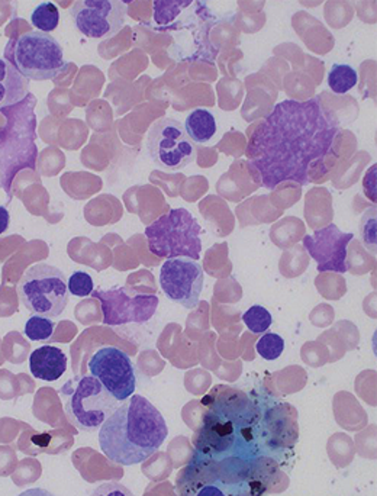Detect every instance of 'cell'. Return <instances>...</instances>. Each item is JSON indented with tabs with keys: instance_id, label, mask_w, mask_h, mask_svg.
<instances>
[{
	"instance_id": "1",
	"label": "cell",
	"mask_w": 377,
	"mask_h": 496,
	"mask_svg": "<svg viewBox=\"0 0 377 496\" xmlns=\"http://www.w3.org/2000/svg\"><path fill=\"white\" fill-rule=\"evenodd\" d=\"M340 134L318 98L280 102L258 123L246 145L251 173L268 190L286 181L314 183L337 163Z\"/></svg>"
},
{
	"instance_id": "2",
	"label": "cell",
	"mask_w": 377,
	"mask_h": 496,
	"mask_svg": "<svg viewBox=\"0 0 377 496\" xmlns=\"http://www.w3.org/2000/svg\"><path fill=\"white\" fill-rule=\"evenodd\" d=\"M270 395L229 386H215L202 399L207 406L202 425L196 433L195 454L221 463L241 461L244 463L266 456L263 417Z\"/></svg>"
},
{
	"instance_id": "3",
	"label": "cell",
	"mask_w": 377,
	"mask_h": 496,
	"mask_svg": "<svg viewBox=\"0 0 377 496\" xmlns=\"http://www.w3.org/2000/svg\"><path fill=\"white\" fill-rule=\"evenodd\" d=\"M169 435L166 420L144 396L132 395L103 423L99 444L109 461L121 466L142 463Z\"/></svg>"
},
{
	"instance_id": "4",
	"label": "cell",
	"mask_w": 377,
	"mask_h": 496,
	"mask_svg": "<svg viewBox=\"0 0 377 496\" xmlns=\"http://www.w3.org/2000/svg\"><path fill=\"white\" fill-rule=\"evenodd\" d=\"M36 98L28 93L16 105L0 109L6 116L5 127L0 128V188L12 200V185L19 171L36 170Z\"/></svg>"
},
{
	"instance_id": "5",
	"label": "cell",
	"mask_w": 377,
	"mask_h": 496,
	"mask_svg": "<svg viewBox=\"0 0 377 496\" xmlns=\"http://www.w3.org/2000/svg\"><path fill=\"white\" fill-rule=\"evenodd\" d=\"M202 229L185 208H176L161 215L145 229L149 250L157 258L199 260L202 253Z\"/></svg>"
},
{
	"instance_id": "6",
	"label": "cell",
	"mask_w": 377,
	"mask_h": 496,
	"mask_svg": "<svg viewBox=\"0 0 377 496\" xmlns=\"http://www.w3.org/2000/svg\"><path fill=\"white\" fill-rule=\"evenodd\" d=\"M60 396L64 401L65 415L82 432L101 428L121 405L92 374L72 377L60 389Z\"/></svg>"
},
{
	"instance_id": "7",
	"label": "cell",
	"mask_w": 377,
	"mask_h": 496,
	"mask_svg": "<svg viewBox=\"0 0 377 496\" xmlns=\"http://www.w3.org/2000/svg\"><path fill=\"white\" fill-rule=\"evenodd\" d=\"M5 54L22 76L35 82L54 79L65 67L60 43L40 31H29L9 41Z\"/></svg>"
},
{
	"instance_id": "8",
	"label": "cell",
	"mask_w": 377,
	"mask_h": 496,
	"mask_svg": "<svg viewBox=\"0 0 377 496\" xmlns=\"http://www.w3.org/2000/svg\"><path fill=\"white\" fill-rule=\"evenodd\" d=\"M19 299L34 316L55 318L69 304L67 277L60 268L38 263L26 270L18 285Z\"/></svg>"
},
{
	"instance_id": "9",
	"label": "cell",
	"mask_w": 377,
	"mask_h": 496,
	"mask_svg": "<svg viewBox=\"0 0 377 496\" xmlns=\"http://www.w3.org/2000/svg\"><path fill=\"white\" fill-rule=\"evenodd\" d=\"M147 149L152 161L167 171L180 170L195 161L196 144L188 138L185 125L171 118L152 123L147 135Z\"/></svg>"
},
{
	"instance_id": "10",
	"label": "cell",
	"mask_w": 377,
	"mask_h": 496,
	"mask_svg": "<svg viewBox=\"0 0 377 496\" xmlns=\"http://www.w3.org/2000/svg\"><path fill=\"white\" fill-rule=\"evenodd\" d=\"M93 297L101 301L103 324L111 326L147 323L159 306L156 295L142 294L127 287L94 290Z\"/></svg>"
},
{
	"instance_id": "11",
	"label": "cell",
	"mask_w": 377,
	"mask_h": 496,
	"mask_svg": "<svg viewBox=\"0 0 377 496\" xmlns=\"http://www.w3.org/2000/svg\"><path fill=\"white\" fill-rule=\"evenodd\" d=\"M125 5L120 0H80L70 9V18L87 38H111L125 24Z\"/></svg>"
},
{
	"instance_id": "12",
	"label": "cell",
	"mask_w": 377,
	"mask_h": 496,
	"mask_svg": "<svg viewBox=\"0 0 377 496\" xmlns=\"http://www.w3.org/2000/svg\"><path fill=\"white\" fill-rule=\"evenodd\" d=\"M91 374L120 403L134 395L137 386L134 363L121 348L103 347L92 355Z\"/></svg>"
},
{
	"instance_id": "13",
	"label": "cell",
	"mask_w": 377,
	"mask_h": 496,
	"mask_svg": "<svg viewBox=\"0 0 377 496\" xmlns=\"http://www.w3.org/2000/svg\"><path fill=\"white\" fill-rule=\"evenodd\" d=\"M203 267L192 258H170L164 261L160 270V287L170 301L195 309L203 289Z\"/></svg>"
},
{
	"instance_id": "14",
	"label": "cell",
	"mask_w": 377,
	"mask_h": 496,
	"mask_svg": "<svg viewBox=\"0 0 377 496\" xmlns=\"http://www.w3.org/2000/svg\"><path fill=\"white\" fill-rule=\"evenodd\" d=\"M354 238L352 232H343L337 225L314 232V236H304V246L318 265V272L347 273L348 244Z\"/></svg>"
},
{
	"instance_id": "15",
	"label": "cell",
	"mask_w": 377,
	"mask_h": 496,
	"mask_svg": "<svg viewBox=\"0 0 377 496\" xmlns=\"http://www.w3.org/2000/svg\"><path fill=\"white\" fill-rule=\"evenodd\" d=\"M29 369L36 379L47 382L57 381L67 370V355L62 348L43 345L31 353Z\"/></svg>"
},
{
	"instance_id": "16",
	"label": "cell",
	"mask_w": 377,
	"mask_h": 496,
	"mask_svg": "<svg viewBox=\"0 0 377 496\" xmlns=\"http://www.w3.org/2000/svg\"><path fill=\"white\" fill-rule=\"evenodd\" d=\"M29 80L6 58L0 57V109L14 106L28 96Z\"/></svg>"
},
{
	"instance_id": "17",
	"label": "cell",
	"mask_w": 377,
	"mask_h": 496,
	"mask_svg": "<svg viewBox=\"0 0 377 496\" xmlns=\"http://www.w3.org/2000/svg\"><path fill=\"white\" fill-rule=\"evenodd\" d=\"M185 130L195 144H207L217 134V120L208 109H195L186 118Z\"/></svg>"
},
{
	"instance_id": "18",
	"label": "cell",
	"mask_w": 377,
	"mask_h": 496,
	"mask_svg": "<svg viewBox=\"0 0 377 496\" xmlns=\"http://www.w3.org/2000/svg\"><path fill=\"white\" fill-rule=\"evenodd\" d=\"M195 496H254L253 488L248 482H224L217 478L203 485Z\"/></svg>"
},
{
	"instance_id": "19",
	"label": "cell",
	"mask_w": 377,
	"mask_h": 496,
	"mask_svg": "<svg viewBox=\"0 0 377 496\" xmlns=\"http://www.w3.org/2000/svg\"><path fill=\"white\" fill-rule=\"evenodd\" d=\"M359 82V74L348 64H334L328 73V86L335 94H345Z\"/></svg>"
},
{
	"instance_id": "20",
	"label": "cell",
	"mask_w": 377,
	"mask_h": 496,
	"mask_svg": "<svg viewBox=\"0 0 377 496\" xmlns=\"http://www.w3.org/2000/svg\"><path fill=\"white\" fill-rule=\"evenodd\" d=\"M31 22L40 33H53L60 24V12L54 4L44 2L31 15Z\"/></svg>"
},
{
	"instance_id": "21",
	"label": "cell",
	"mask_w": 377,
	"mask_h": 496,
	"mask_svg": "<svg viewBox=\"0 0 377 496\" xmlns=\"http://www.w3.org/2000/svg\"><path fill=\"white\" fill-rule=\"evenodd\" d=\"M244 324L253 334H266L272 326V314L260 305H254L246 309L243 316Z\"/></svg>"
},
{
	"instance_id": "22",
	"label": "cell",
	"mask_w": 377,
	"mask_h": 496,
	"mask_svg": "<svg viewBox=\"0 0 377 496\" xmlns=\"http://www.w3.org/2000/svg\"><path fill=\"white\" fill-rule=\"evenodd\" d=\"M55 323L50 318L44 316H33L26 321L25 336L31 341H38V343H45L50 340L54 334Z\"/></svg>"
},
{
	"instance_id": "23",
	"label": "cell",
	"mask_w": 377,
	"mask_h": 496,
	"mask_svg": "<svg viewBox=\"0 0 377 496\" xmlns=\"http://www.w3.org/2000/svg\"><path fill=\"white\" fill-rule=\"evenodd\" d=\"M257 353L260 357H263L268 362L279 359L280 355L285 352V340L280 337L279 334L266 333L256 345Z\"/></svg>"
},
{
	"instance_id": "24",
	"label": "cell",
	"mask_w": 377,
	"mask_h": 496,
	"mask_svg": "<svg viewBox=\"0 0 377 496\" xmlns=\"http://www.w3.org/2000/svg\"><path fill=\"white\" fill-rule=\"evenodd\" d=\"M69 292L72 297H86L93 294V279L86 272H74L67 280Z\"/></svg>"
},
{
	"instance_id": "25",
	"label": "cell",
	"mask_w": 377,
	"mask_h": 496,
	"mask_svg": "<svg viewBox=\"0 0 377 496\" xmlns=\"http://www.w3.org/2000/svg\"><path fill=\"white\" fill-rule=\"evenodd\" d=\"M192 5V2H154V19H156L157 24H161L164 18H166L167 14L169 18H167L166 24L173 21L179 14H180L183 7H188Z\"/></svg>"
},
{
	"instance_id": "26",
	"label": "cell",
	"mask_w": 377,
	"mask_h": 496,
	"mask_svg": "<svg viewBox=\"0 0 377 496\" xmlns=\"http://www.w3.org/2000/svg\"><path fill=\"white\" fill-rule=\"evenodd\" d=\"M91 496H134L127 486L118 482H106L98 486Z\"/></svg>"
},
{
	"instance_id": "27",
	"label": "cell",
	"mask_w": 377,
	"mask_h": 496,
	"mask_svg": "<svg viewBox=\"0 0 377 496\" xmlns=\"http://www.w3.org/2000/svg\"><path fill=\"white\" fill-rule=\"evenodd\" d=\"M9 224H11L9 210L5 207H0V234H4L5 231H7Z\"/></svg>"
},
{
	"instance_id": "28",
	"label": "cell",
	"mask_w": 377,
	"mask_h": 496,
	"mask_svg": "<svg viewBox=\"0 0 377 496\" xmlns=\"http://www.w3.org/2000/svg\"><path fill=\"white\" fill-rule=\"evenodd\" d=\"M18 496H55L53 493L48 492L47 490L43 488H34V490L25 491V492L19 493Z\"/></svg>"
}]
</instances>
